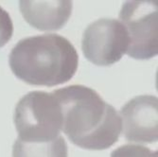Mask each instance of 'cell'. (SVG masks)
Segmentation results:
<instances>
[{
  "label": "cell",
  "mask_w": 158,
  "mask_h": 157,
  "mask_svg": "<svg viewBox=\"0 0 158 157\" xmlns=\"http://www.w3.org/2000/svg\"><path fill=\"white\" fill-rule=\"evenodd\" d=\"M124 137L135 143H153L158 139V98L137 96L120 110Z\"/></svg>",
  "instance_id": "cell-6"
},
{
  "label": "cell",
  "mask_w": 158,
  "mask_h": 157,
  "mask_svg": "<svg viewBox=\"0 0 158 157\" xmlns=\"http://www.w3.org/2000/svg\"><path fill=\"white\" fill-rule=\"evenodd\" d=\"M128 32L117 19L102 18L91 23L83 32L81 50L86 59L98 66L120 61L129 48Z\"/></svg>",
  "instance_id": "cell-5"
},
{
  "label": "cell",
  "mask_w": 158,
  "mask_h": 157,
  "mask_svg": "<svg viewBox=\"0 0 158 157\" xmlns=\"http://www.w3.org/2000/svg\"><path fill=\"white\" fill-rule=\"evenodd\" d=\"M9 64L14 76L24 82L53 87L74 77L79 55L69 40L48 33L20 40L10 53Z\"/></svg>",
  "instance_id": "cell-2"
},
{
  "label": "cell",
  "mask_w": 158,
  "mask_h": 157,
  "mask_svg": "<svg viewBox=\"0 0 158 157\" xmlns=\"http://www.w3.org/2000/svg\"><path fill=\"white\" fill-rule=\"evenodd\" d=\"M111 157H158V154L157 151H153L144 146L127 144L113 151Z\"/></svg>",
  "instance_id": "cell-9"
},
{
  "label": "cell",
  "mask_w": 158,
  "mask_h": 157,
  "mask_svg": "<svg viewBox=\"0 0 158 157\" xmlns=\"http://www.w3.org/2000/svg\"><path fill=\"white\" fill-rule=\"evenodd\" d=\"M157 1H126L119 12L120 22L130 39L128 56L149 60L158 54Z\"/></svg>",
  "instance_id": "cell-4"
},
{
  "label": "cell",
  "mask_w": 158,
  "mask_h": 157,
  "mask_svg": "<svg viewBox=\"0 0 158 157\" xmlns=\"http://www.w3.org/2000/svg\"><path fill=\"white\" fill-rule=\"evenodd\" d=\"M59 101L62 130L80 148L102 151L112 147L121 133V118L94 89L81 84L52 92Z\"/></svg>",
  "instance_id": "cell-1"
},
{
  "label": "cell",
  "mask_w": 158,
  "mask_h": 157,
  "mask_svg": "<svg viewBox=\"0 0 158 157\" xmlns=\"http://www.w3.org/2000/svg\"><path fill=\"white\" fill-rule=\"evenodd\" d=\"M19 10L24 19L42 31H59L65 26L72 12V1H19Z\"/></svg>",
  "instance_id": "cell-7"
},
{
  "label": "cell",
  "mask_w": 158,
  "mask_h": 157,
  "mask_svg": "<svg viewBox=\"0 0 158 157\" xmlns=\"http://www.w3.org/2000/svg\"><path fill=\"white\" fill-rule=\"evenodd\" d=\"M12 157H68V148L60 135L49 142H23L18 138L12 147Z\"/></svg>",
  "instance_id": "cell-8"
},
{
  "label": "cell",
  "mask_w": 158,
  "mask_h": 157,
  "mask_svg": "<svg viewBox=\"0 0 158 157\" xmlns=\"http://www.w3.org/2000/svg\"><path fill=\"white\" fill-rule=\"evenodd\" d=\"M13 121L23 142H49L60 136L63 115L59 101L53 93L32 91L15 106Z\"/></svg>",
  "instance_id": "cell-3"
},
{
  "label": "cell",
  "mask_w": 158,
  "mask_h": 157,
  "mask_svg": "<svg viewBox=\"0 0 158 157\" xmlns=\"http://www.w3.org/2000/svg\"><path fill=\"white\" fill-rule=\"evenodd\" d=\"M13 34V24L9 12L0 6V48L7 45Z\"/></svg>",
  "instance_id": "cell-10"
}]
</instances>
